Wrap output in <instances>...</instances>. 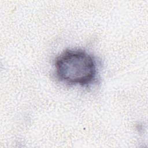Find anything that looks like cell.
Listing matches in <instances>:
<instances>
[{
    "mask_svg": "<svg viewBox=\"0 0 148 148\" xmlns=\"http://www.w3.org/2000/svg\"><path fill=\"white\" fill-rule=\"evenodd\" d=\"M54 71L58 79L69 86H89L95 83L98 66L94 57L80 49H69L54 60Z\"/></svg>",
    "mask_w": 148,
    "mask_h": 148,
    "instance_id": "6da1fadb",
    "label": "cell"
}]
</instances>
